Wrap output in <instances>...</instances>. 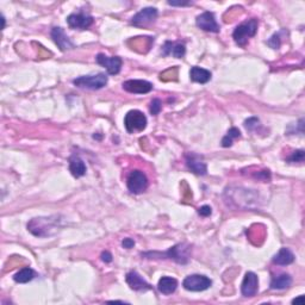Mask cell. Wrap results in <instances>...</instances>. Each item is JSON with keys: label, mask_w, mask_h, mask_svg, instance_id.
Segmentation results:
<instances>
[{"label": "cell", "mask_w": 305, "mask_h": 305, "mask_svg": "<svg viewBox=\"0 0 305 305\" xmlns=\"http://www.w3.org/2000/svg\"><path fill=\"white\" fill-rule=\"evenodd\" d=\"M60 223H61L60 216L36 217L28 223V230L37 237H47L58 233L59 229L61 228Z\"/></svg>", "instance_id": "6da1fadb"}, {"label": "cell", "mask_w": 305, "mask_h": 305, "mask_svg": "<svg viewBox=\"0 0 305 305\" xmlns=\"http://www.w3.org/2000/svg\"><path fill=\"white\" fill-rule=\"evenodd\" d=\"M190 251L191 247L187 243H178L165 253L148 251V253H142L141 257L144 259H171L177 264L186 265L190 260Z\"/></svg>", "instance_id": "7a4b0ae2"}, {"label": "cell", "mask_w": 305, "mask_h": 305, "mask_svg": "<svg viewBox=\"0 0 305 305\" xmlns=\"http://www.w3.org/2000/svg\"><path fill=\"white\" fill-rule=\"evenodd\" d=\"M258 25L259 22L257 18L248 19V21L243 22L242 24L237 25L233 32V38L235 43L237 45H240V47H246L249 38L254 37L257 35Z\"/></svg>", "instance_id": "3957f363"}, {"label": "cell", "mask_w": 305, "mask_h": 305, "mask_svg": "<svg viewBox=\"0 0 305 305\" xmlns=\"http://www.w3.org/2000/svg\"><path fill=\"white\" fill-rule=\"evenodd\" d=\"M109 78L108 75L104 74V73H98V74L94 75H84V76H79L73 80V84H74L76 87L80 88H87V89H100L103 87H105L106 84H108Z\"/></svg>", "instance_id": "277c9868"}, {"label": "cell", "mask_w": 305, "mask_h": 305, "mask_svg": "<svg viewBox=\"0 0 305 305\" xmlns=\"http://www.w3.org/2000/svg\"><path fill=\"white\" fill-rule=\"evenodd\" d=\"M147 117L143 112L140 110L129 111L124 117V125L128 132L143 131L147 128Z\"/></svg>", "instance_id": "5b68a950"}, {"label": "cell", "mask_w": 305, "mask_h": 305, "mask_svg": "<svg viewBox=\"0 0 305 305\" xmlns=\"http://www.w3.org/2000/svg\"><path fill=\"white\" fill-rule=\"evenodd\" d=\"M128 190L134 194H140L148 188V178L143 172L140 170H134L130 172L127 179Z\"/></svg>", "instance_id": "8992f818"}, {"label": "cell", "mask_w": 305, "mask_h": 305, "mask_svg": "<svg viewBox=\"0 0 305 305\" xmlns=\"http://www.w3.org/2000/svg\"><path fill=\"white\" fill-rule=\"evenodd\" d=\"M212 285V281L210 278L203 274H192L188 276L182 281V286L186 288L187 291H192V292H200V291H205L208 288H210Z\"/></svg>", "instance_id": "52a82bcc"}, {"label": "cell", "mask_w": 305, "mask_h": 305, "mask_svg": "<svg viewBox=\"0 0 305 305\" xmlns=\"http://www.w3.org/2000/svg\"><path fill=\"white\" fill-rule=\"evenodd\" d=\"M94 19L91 15L86 12H79V13H72L67 17V23L71 29L76 30H86L89 26L93 24Z\"/></svg>", "instance_id": "ba28073f"}, {"label": "cell", "mask_w": 305, "mask_h": 305, "mask_svg": "<svg viewBox=\"0 0 305 305\" xmlns=\"http://www.w3.org/2000/svg\"><path fill=\"white\" fill-rule=\"evenodd\" d=\"M158 10L155 8H145L141 10L140 12L136 13L131 18V25L134 26H147L154 23L158 18Z\"/></svg>", "instance_id": "9c48e42d"}, {"label": "cell", "mask_w": 305, "mask_h": 305, "mask_svg": "<svg viewBox=\"0 0 305 305\" xmlns=\"http://www.w3.org/2000/svg\"><path fill=\"white\" fill-rule=\"evenodd\" d=\"M95 61H97L98 65L106 68V71H108L110 75H116L121 72L122 59L118 58V56L109 58V56H106L105 54H98L97 58H95Z\"/></svg>", "instance_id": "30bf717a"}, {"label": "cell", "mask_w": 305, "mask_h": 305, "mask_svg": "<svg viewBox=\"0 0 305 305\" xmlns=\"http://www.w3.org/2000/svg\"><path fill=\"white\" fill-rule=\"evenodd\" d=\"M195 24L201 30L208 32H220L221 26L218 25L215 18V15L212 12H204L201 13L195 19Z\"/></svg>", "instance_id": "8fae6325"}, {"label": "cell", "mask_w": 305, "mask_h": 305, "mask_svg": "<svg viewBox=\"0 0 305 305\" xmlns=\"http://www.w3.org/2000/svg\"><path fill=\"white\" fill-rule=\"evenodd\" d=\"M186 159V165L192 173L197 175H205L208 173V166L205 164L203 158L199 155L194 154V152H187L185 155Z\"/></svg>", "instance_id": "7c38bea8"}, {"label": "cell", "mask_w": 305, "mask_h": 305, "mask_svg": "<svg viewBox=\"0 0 305 305\" xmlns=\"http://www.w3.org/2000/svg\"><path fill=\"white\" fill-rule=\"evenodd\" d=\"M259 290V278L253 272H247L241 285L242 296L253 297Z\"/></svg>", "instance_id": "4fadbf2b"}, {"label": "cell", "mask_w": 305, "mask_h": 305, "mask_svg": "<svg viewBox=\"0 0 305 305\" xmlns=\"http://www.w3.org/2000/svg\"><path fill=\"white\" fill-rule=\"evenodd\" d=\"M52 38L54 39L55 44L58 45L61 52H67L71 49L75 48V44L73 43L67 35L65 34L64 29L60 28V26H55L52 30Z\"/></svg>", "instance_id": "5bb4252c"}, {"label": "cell", "mask_w": 305, "mask_h": 305, "mask_svg": "<svg viewBox=\"0 0 305 305\" xmlns=\"http://www.w3.org/2000/svg\"><path fill=\"white\" fill-rule=\"evenodd\" d=\"M123 89L134 94H145L152 89V84L145 80H128L123 82Z\"/></svg>", "instance_id": "9a60e30c"}, {"label": "cell", "mask_w": 305, "mask_h": 305, "mask_svg": "<svg viewBox=\"0 0 305 305\" xmlns=\"http://www.w3.org/2000/svg\"><path fill=\"white\" fill-rule=\"evenodd\" d=\"M125 280H127V283L129 286H130L131 290L134 291H143L144 292V291L151 290L150 285H149L136 271L129 272L127 277H125Z\"/></svg>", "instance_id": "2e32d148"}, {"label": "cell", "mask_w": 305, "mask_h": 305, "mask_svg": "<svg viewBox=\"0 0 305 305\" xmlns=\"http://www.w3.org/2000/svg\"><path fill=\"white\" fill-rule=\"evenodd\" d=\"M162 54L165 56L172 55L177 59H181L186 54V48H185L184 43L167 41L162 47Z\"/></svg>", "instance_id": "e0dca14e"}, {"label": "cell", "mask_w": 305, "mask_h": 305, "mask_svg": "<svg viewBox=\"0 0 305 305\" xmlns=\"http://www.w3.org/2000/svg\"><path fill=\"white\" fill-rule=\"evenodd\" d=\"M69 172L74 178H81L86 174V165L84 160L78 155H72L69 158Z\"/></svg>", "instance_id": "ac0fdd59"}, {"label": "cell", "mask_w": 305, "mask_h": 305, "mask_svg": "<svg viewBox=\"0 0 305 305\" xmlns=\"http://www.w3.org/2000/svg\"><path fill=\"white\" fill-rule=\"evenodd\" d=\"M178 287V280L172 277H162L158 283V290L162 294H172L175 292Z\"/></svg>", "instance_id": "d6986e66"}, {"label": "cell", "mask_w": 305, "mask_h": 305, "mask_svg": "<svg viewBox=\"0 0 305 305\" xmlns=\"http://www.w3.org/2000/svg\"><path fill=\"white\" fill-rule=\"evenodd\" d=\"M190 78L192 81L204 85V84H208V82L211 80L212 74L210 71H208V69L194 66V67H192L190 71Z\"/></svg>", "instance_id": "ffe728a7"}, {"label": "cell", "mask_w": 305, "mask_h": 305, "mask_svg": "<svg viewBox=\"0 0 305 305\" xmlns=\"http://www.w3.org/2000/svg\"><path fill=\"white\" fill-rule=\"evenodd\" d=\"M292 285V277L287 273L279 274L272 278L271 280V288L272 290H285Z\"/></svg>", "instance_id": "44dd1931"}, {"label": "cell", "mask_w": 305, "mask_h": 305, "mask_svg": "<svg viewBox=\"0 0 305 305\" xmlns=\"http://www.w3.org/2000/svg\"><path fill=\"white\" fill-rule=\"evenodd\" d=\"M294 261V254L288 248H281L273 257V264L279 266H287Z\"/></svg>", "instance_id": "7402d4cb"}, {"label": "cell", "mask_w": 305, "mask_h": 305, "mask_svg": "<svg viewBox=\"0 0 305 305\" xmlns=\"http://www.w3.org/2000/svg\"><path fill=\"white\" fill-rule=\"evenodd\" d=\"M34 278H35L34 270L30 267H24V268H22L21 271H18L15 276H13V280H15L16 283H19V284H26L34 279Z\"/></svg>", "instance_id": "603a6c76"}, {"label": "cell", "mask_w": 305, "mask_h": 305, "mask_svg": "<svg viewBox=\"0 0 305 305\" xmlns=\"http://www.w3.org/2000/svg\"><path fill=\"white\" fill-rule=\"evenodd\" d=\"M241 137V131L237 128H231L230 130L227 132V135L224 136L223 140H222V147L229 148L231 147L234 143V140Z\"/></svg>", "instance_id": "cb8c5ba5"}, {"label": "cell", "mask_w": 305, "mask_h": 305, "mask_svg": "<svg viewBox=\"0 0 305 305\" xmlns=\"http://www.w3.org/2000/svg\"><path fill=\"white\" fill-rule=\"evenodd\" d=\"M285 36H287V30L281 29L280 31L276 32V34H274L270 39H268L267 44L273 49H279L281 43H283V39Z\"/></svg>", "instance_id": "d4e9b609"}, {"label": "cell", "mask_w": 305, "mask_h": 305, "mask_svg": "<svg viewBox=\"0 0 305 305\" xmlns=\"http://www.w3.org/2000/svg\"><path fill=\"white\" fill-rule=\"evenodd\" d=\"M244 128L247 129L248 131L254 132L258 131L259 128H261V123H260V119L257 117H250L244 121Z\"/></svg>", "instance_id": "484cf974"}, {"label": "cell", "mask_w": 305, "mask_h": 305, "mask_svg": "<svg viewBox=\"0 0 305 305\" xmlns=\"http://www.w3.org/2000/svg\"><path fill=\"white\" fill-rule=\"evenodd\" d=\"M162 109V103L160 99H152L150 103V106H149V111H150V114L152 116H157L160 114Z\"/></svg>", "instance_id": "4316f807"}, {"label": "cell", "mask_w": 305, "mask_h": 305, "mask_svg": "<svg viewBox=\"0 0 305 305\" xmlns=\"http://www.w3.org/2000/svg\"><path fill=\"white\" fill-rule=\"evenodd\" d=\"M286 160L288 162H303L304 161V150L303 149H298V150H294L291 157H288Z\"/></svg>", "instance_id": "83f0119b"}, {"label": "cell", "mask_w": 305, "mask_h": 305, "mask_svg": "<svg viewBox=\"0 0 305 305\" xmlns=\"http://www.w3.org/2000/svg\"><path fill=\"white\" fill-rule=\"evenodd\" d=\"M251 177H253L254 179H258V180L265 181V182H268L271 180V173H270V171H268V170L255 172V173L251 175Z\"/></svg>", "instance_id": "f1b7e54d"}, {"label": "cell", "mask_w": 305, "mask_h": 305, "mask_svg": "<svg viewBox=\"0 0 305 305\" xmlns=\"http://www.w3.org/2000/svg\"><path fill=\"white\" fill-rule=\"evenodd\" d=\"M198 214L203 217H209L212 214V210L209 205H204V207L198 209Z\"/></svg>", "instance_id": "f546056e"}, {"label": "cell", "mask_w": 305, "mask_h": 305, "mask_svg": "<svg viewBox=\"0 0 305 305\" xmlns=\"http://www.w3.org/2000/svg\"><path fill=\"white\" fill-rule=\"evenodd\" d=\"M122 246H123V248H125V249H130V248H132L135 246V241L132 240V238H124L123 242H122Z\"/></svg>", "instance_id": "4dcf8cb0"}, {"label": "cell", "mask_w": 305, "mask_h": 305, "mask_svg": "<svg viewBox=\"0 0 305 305\" xmlns=\"http://www.w3.org/2000/svg\"><path fill=\"white\" fill-rule=\"evenodd\" d=\"M101 260L104 261V263H106V264L111 263V261H112V255H111L110 251H103V253H101Z\"/></svg>", "instance_id": "1f68e13d"}, {"label": "cell", "mask_w": 305, "mask_h": 305, "mask_svg": "<svg viewBox=\"0 0 305 305\" xmlns=\"http://www.w3.org/2000/svg\"><path fill=\"white\" fill-rule=\"evenodd\" d=\"M191 3H174V2H168V5H172V6H186V5H190Z\"/></svg>", "instance_id": "d6a6232c"}, {"label": "cell", "mask_w": 305, "mask_h": 305, "mask_svg": "<svg viewBox=\"0 0 305 305\" xmlns=\"http://www.w3.org/2000/svg\"><path fill=\"white\" fill-rule=\"evenodd\" d=\"M303 300H304V296H298L297 298H294V299L292 300V304H297V303H303Z\"/></svg>", "instance_id": "836d02e7"}]
</instances>
